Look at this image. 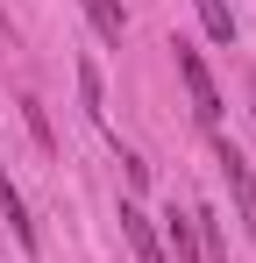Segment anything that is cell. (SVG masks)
Returning a JSON list of instances; mask_svg holds the SVG:
<instances>
[{
	"label": "cell",
	"mask_w": 256,
	"mask_h": 263,
	"mask_svg": "<svg viewBox=\"0 0 256 263\" xmlns=\"http://www.w3.org/2000/svg\"><path fill=\"white\" fill-rule=\"evenodd\" d=\"M213 164H221V178H228V199H235V220H242V235L256 242V178H249V157L221 135L213 142Z\"/></svg>",
	"instance_id": "obj_1"
},
{
	"label": "cell",
	"mask_w": 256,
	"mask_h": 263,
	"mask_svg": "<svg viewBox=\"0 0 256 263\" xmlns=\"http://www.w3.org/2000/svg\"><path fill=\"white\" fill-rule=\"evenodd\" d=\"M178 79H185V92H192V114H199V128H221V92H213V71H207V57L192 43H178Z\"/></svg>",
	"instance_id": "obj_2"
},
{
	"label": "cell",
	"mask_w": 256,
	"mask_h": 263,
	"mask_svg": "<svg viewBox=\"0 0 256 263\" xmlns=\"http://www.w3.org/2000/svg\"><path fill=\"white\" fill-rule=\"evenodd\" d=\"M121 235H128V249H135L142 263H171V256H164V242H157V228L142 220V206H135V199H121Z\"/></svg>",
	"instance_id": "obj_3"
},
{
	"label": "cell",
	"mask_w": 256,
	"mask_h": 263,
	"mask_svg": "<svg viewBox=\"0 0 256 263\" xmlns=\"http://www.w3.org/2000/svg\"><path fill=\"white\" fill-rule=\"evenodd\" d=\"M0 214H7V228H14V242H22V249H36V220H29V206H22V192H14L7 164H0Z\"/></svg>",
	"instance_id": "obj_4"
},
{
	"label": "cell",
	"mask_w": 256,
	"mask_h": 263,
	"mask_svg": "<svg viewBox=\"0 0 256 263\" xmlns=\"http://www.w3.org/2000/svg\"><path fill=\"white\" fill-rule=\"evenodd\" d=\"M192 7H199V22H207L213 43H235V7L228 0H192Z\"/></svg>",
	"instance_id": "obj_5"
},
{
	"label": "cell",
	"mask_w": 256,
	"mask_h": 263,
	"mask_svg": "<svg viewBox=\"0 0 256 263\" xmlns=\"http://www.w3.org/2000/svg\"><path fill=\"white\" fill-rule=\"evenodd\" d=\"M164 242L178 249V263L199 256V228H192V214H171V220H164Z\"/></svg>",
	"instance_id": "obj_6"
},
{
	"label": "cell",
	"mask_w": 256,
	"mask_h": 263,
	"mask_svg": "<svg viewBox=\"0 0 256 263\" xmlns=\"http://www.w3.org/2000/svg\"><path fill=\"white\" fill-rule=\"evenodd\" d=\"M79 100L93 121H107V92H100V64H79Z\"/></svg>",
	"instance_id": "obj_7"
},
{
	"label": "cell",
	"mask_w": 256,
	"mask_h": 263,
	"mask_svg": "<svg viewBox=\"0 0 256 263\" xmlns=\"http://www.w3.org/2000/svg\"><path fill=\"white\" fill-rule=\"evenodd\" d=\"M85 14H93V29L107 43H121V0H85Z\"/></svg>",
	"instance_id": "obj_8"
}]
</instances>
